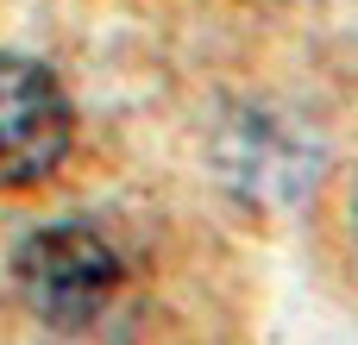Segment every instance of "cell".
Listing matches in <instances>:
<instances>
[{
	"mask_svg": "<svg viewBox=\"0 0 358 345\" xmlns=\"http://www.w3.org/2000/svg\"><path fill=\"white\" fill-rule=\"evenodd\" d=\"M120 251L94 233V226H76V220H57V226H31L19 245H13V289L19 302L44 321V327H88L113 295H120Z\"/></svg>",
	"mask_w": 358,
	"mask_h": 345,
	"instance_id": "obj_1",
	"label": "cell"
},
{
	"mask_svg": "<svg viewBox=\"0 0 358 345\" xmlns=\"http://www.w3.org/2000/svg\"><path fill=\"white\" fill-rule=\"evenodd\" d=\"M69 138L76 113L63 82L31 57L0 50V195L50 182L69 157Z\"/></svg>",
	"mask_w": 358,
	"mask_h": 345,
	"instance_id": "obj_2",
	"label": "cell"
}]
</instances>
